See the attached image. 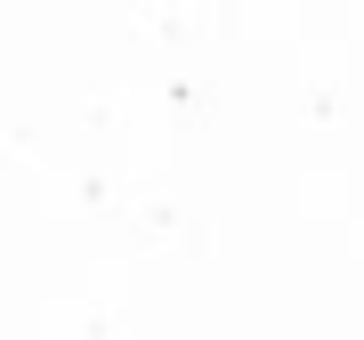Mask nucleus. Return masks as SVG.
I'll return each instance as SVG.
<instances>
[]
</instances>
